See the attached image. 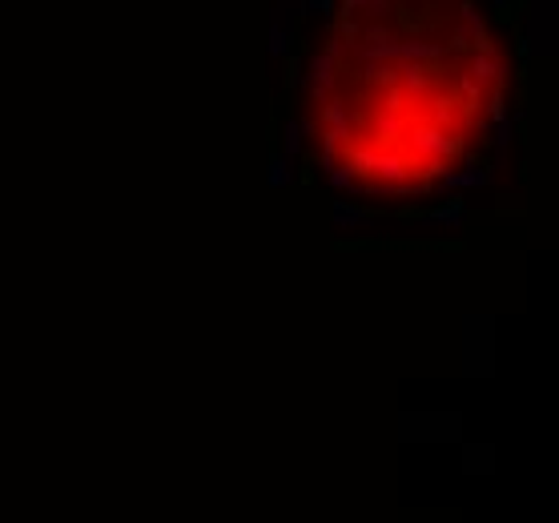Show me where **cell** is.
<instances>
[{"label": "cell", "mask_w": 559, "mask_h": 523, "mask_svg": "<svg viewBox=\"0 0 559 523\" xmlns=\"http://www.w3.org/2000/svg\"><path fill=\"white\" fill-rule=\"evenodd\" d=\"M318 133L330 173L354 189L423 193L467 169L491 125L499 73L463 12L346 40L322 77Z\"/></svg>", "instance_id": "6da1fadb"}]
</instances>
